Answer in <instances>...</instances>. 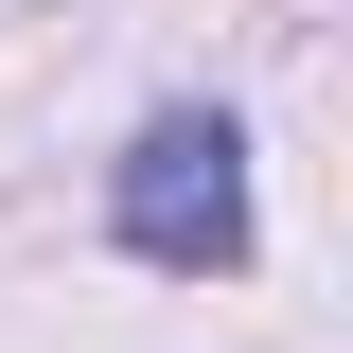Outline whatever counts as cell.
<instances>
[{
  "label": "cell",
  "mask_w": 353,
  "mask_h": 353,
  "mask_svg": "<svg viewBox=\"0 0 353 353\" xmlns=\"http://www.w3.org/2000/svg\"><path fill=\"white\" fill-rule=\"evenodd\" d=\"M124 248H141V265H230V248H248V141H230L212 106L141 124V159H124Z\"/></svg>",
  "instance_id": "obj_1"
}]
</instances>
